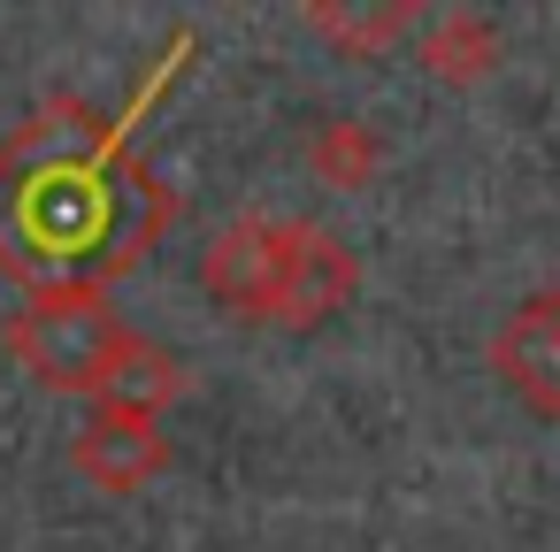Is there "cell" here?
<instances>
[{"instance_id":"1","label":"cell","mask_w":560,"mask_h":552,"mask_svg":"<svg viewBox=\"0 0 560 552\" xmlns=\"http://www.w3.org/2000/svg\"><path fill=\"white\" fill-rule=\"evenodd\" d=\"M208 292L231 315H269V322H315L330 307H346L353 292V261L338 238L284 223V215H246L231 231H215L208 246Z\"/></svg>"},{"instance_id":"2","label":"cell","mask_w":560,"mask_h":552,"mask_svg":"<svg viewBox=\"0 0 560 552\" xmlns=\"http://www.w3.org/2000/svg\"><path fill=\"white\" fill-rule=\"evenodd\" d=\"M9 353H16L39 384H55V391H93V399H101V384H108L116 361L131 353V330H124V315H116L93 284H39V300L9 315Z\"/></svg>"},{"instance_id":"3","label":"cell","mask_w":560,"mask_h":552,"mask_svg":"<svg viewBox=\"0 0 560 552\" xmlns=\"http://www.w3.org/2000/svg\"><path fill=\"white\" fill-rule=\"evenodd\" d=\"M491 368L537 414H560V292H537L506 315V330L491 338Z\"/></svg>"},{"instance_id":"4","label":"cell","mask_w":560,"mask_h":552,"mask_svg":"<svg viewBox=\"0 0 560 552\" xmlns=\"http://www.w3.org/2000/svg\"><path fill=\"white\" fill-rule=\"evenodd\" d=\"M70 460H78L101 491H139V483H154V475H162L170 437H162V422H154V414H116V407H101V414L78 430Z\"/></svg>"},{"instance_id":"5","label":"cell","mask_w":560,"mask_h":552,"mask_svg":"<svg viewBox=\"0 0 560 552\" xmlns=\"http://www.w3.org/2000/svg\"><path fill=\"white\" fill-rule=\"evenodd\" d=\"M177 391H185L177 353H170V345H154V338H131V353H124V361H116V376L101 384V407H116V414H162Z\"/></svg>"},{"instance_id":"6","label":"cell","mask_w":560,"mask_h":552,"mask_svg":"<svg viewBox=\"0 0 560 552\" xmlns=\"http://www.w3.org/2000/svg\"><path fill=\"white\" fill-rule=\"evenodd\" d=\"M438 62H445V70H460V78H468V70H483V62H491L483 24H476V16H445V24L430 32V70H438Z\"/></svg>"}]
</instances>
